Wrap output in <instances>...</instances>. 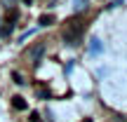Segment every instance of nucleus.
<instances>
[{"mask_svg": "<svg viewBox=\"0 0 127 122\" xmlns=\"http://www.w3.org/2000/svg\"><path fill=\"white\" fill-rule=\"evenodd\" d=\"M82 33H85V19L73 17V19H68L66 26H64V40L71 47H78L80 40H82Z\"/></svg>", "mask_w": 127, "mask_h": 122, "instance_id": "nucleus-1", "label": "nucleus"}, {"mask_svg": "<svg viewBox=\"0 0 127 122\" xmlns=\"http://www.w3.org/2000/svg\"><path fill=\"white\" fill-rule=\"evenodd\" d=\"M42 52H45V45H42V42H38L35 47L28 49V59L33 61V66H38V63L42 61Z\"/></svg>", "mask_w": 127, "mask_h": 122, "instance_id": "nucleus-2", "label": "nucleus"}, {"mask_svg": "<svg viewBox=\"0 0 127 122\" xmlns=\"http://www.w3.org/2000/svg\"><path fill=\"white\" fill-rule=\"evenodd\" d=\"M12 108L14 110H26L28 103L24 101V96H12Z\"/></svg>", "mask_w": 127, "mask_h": 122, "instance_id": "nucleus-3", "label": "nucleus"}, {"mask_svg": "<svg viewBox=\"0 0 127 122\" xmlns=\"http://www.w3.org/2000/svg\"><path fill=\"white\" fill-rule=\"evenodd\" d=\"M52 21H54V17H52V14H42V17H40V26H50Z\"/></svg>", "mask_w": 127, "mask_h": 122, "instance_id": "nucleus-4", "label": "nucleus"}, {"mask_svg": "<svg viewBox=\"0 0 127 122\" xmlns=\"http://www.w3.org/2000/svg\"><path fill=\"white\" fill-rule=\"evenodd\" d=\"M99 49H101V42H99V40H96V38H94V40L90 42V52H92V54H96V52H99Z\"/></svg>", "mask_w": 127, "mask_h": 122, "instance_id": "nucleus-5", "label": "nucleus"}, {"mask_svg": "<svg viewBox=\"0 0 127 122\" xmlns=\"http://www.w3.org/2000/svg\"><path fill=\"white\" fill-rule=\"evenodd\" d=\"M31 122H40V115H38V113H31Z\"/></svg>", "mask_w": 127, "mask_h": 122, "instance_id": "nucleus-6", "label": "nucleus"}, {"mask_svg": "<svg viewBox=\"0 0 127 122\" xmlns=\"http://www.w3.org/2000/svg\"><path fill=\"white\" fill-rule=\"evenodd\" d=\"M21 2H24V5H31V2H33V0H21Z\"/></svg>", "mask_w": 127, "mask_h": 122, "instance_id": "nucleus-7", "label": "nucleus"}]
</instances>
